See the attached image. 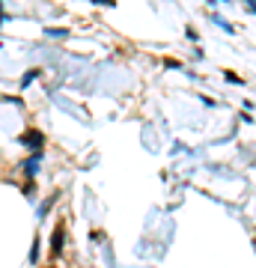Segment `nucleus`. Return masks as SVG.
Masks as SVG:
<instances>
[{"instance_id":"nucleus-1","label":"nucleus","mask_w":256,"mask_h":268,"mask_svg":"<svg viewBox=\"0 0 256 268\" xmlns=\"http://www.w3.org/2000/svg\"><path fill=\"white\" fill-rule=\"evenodd\" d=\"M60 247H63V226H60V229H57V236H54V239H51V253H54V256H57V253H60Z\"/></svg>"}]
</instances>
